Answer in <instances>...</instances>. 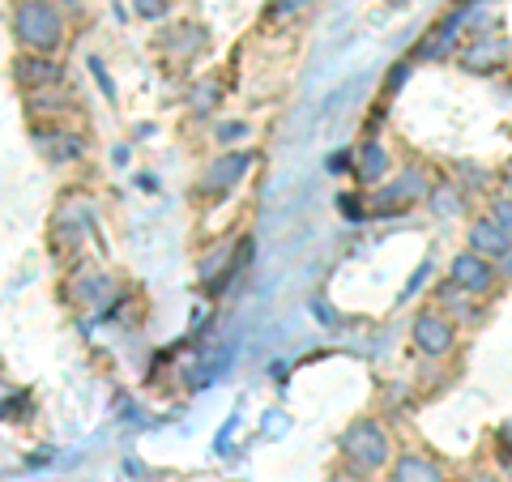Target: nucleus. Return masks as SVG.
I'll return each mask as SVG.
<instances>
[{"mask_svg":"<svg viewBox=\"0 0 512 482\" xmlns=\"http://www.w3.org/2000/svg\"><path fill=\"white\" fill-rule=\"evenodd\" d=\"M13 39L30 56H56L64 47V13L47 0H18L13 5Z\"/></svg>","mask_w":512,"mask_h":482,"instance_id":"nucleus-1","label":"nucleus"},{"mask_svg":"<svg viewBox=\"0 0 512 482\" xmlns=\"http://www.w3.org/2000/svg\"><path fill=\"white\" fill-rule=\"evenodd\" d=\"M342 461L350 465L355 474H376L389 465L393 457V440H389V431H384L376 419H355L346 431H342Z\"/></svg>","mask_w":512,"mask_h":482,"instance_id":"nucleus-2","label":"nucleus"},{"mask_svg":"<svg viewBox=\"0 0 512 482\" xmlns=\"http://www.w3.org/2000/svg\"><path fill=\"white\" fill-rule=\"evenodd\" d=\"M410 346L419 350L423 359H448L457 350V325L448 320L444 312L436 308H427L414 316V325H410Z\"/></svg>","mask_w":512,"mask_h":482,"instance_id":"nucleus-3","label":"nucleus"},{"mask_svg":"<svg viewBox=\"0 0 512 482\" xmlns=\"http://www.w3.org/2000/svg\"><path fill=\"white\" fill-rule=\"evenodd\" d=\"M508 60H512V43H508L504 35H491V30L474 35V39L457 52L461 73H474V77H487V73H495V69H504Z\"/></svg>","mask_w":512,"mask_h":482,"instance_id":"nucleus-4","label":"nucleus"},{"mask_svg":"<svg viewBox=\"0 0 512 482\" xmlns=\"http://www.w3.org/2000/svg\"><path fill=\"white\" fill-rule=\"evenodd\" d=\"M427 192H431V184H427V175L423 171H402V175H393V180H384L380 188H376V210L380 214H402V210H410L414 201H427Z\"/></svg>","mask_w":512,"mask_h":482,"instance_id":"nucleus-5","label":"nucleus"},{"mask_svg":"<svg viewBox=\"0 0 512 482\" xmlns=\"http://www.w3.org/2000/svg\"><path fill=\"white\" fill-rule=\"evenodd\" d=\"M448 282L461 286V291L474 295V299H483V295L495 291V282H500V269H495L491 261H483L478 252L466 248V252L453 256V265H448Z\"/></svg>","mask_w":512,"mask_h":482,"instance_id":"nucleus-6","label":"nucleus"},{"mask_svg":"<svg viewBox=\"0 0 512 482\" xmlns=\"http://www.w3.org/2000/svg\"><path fill=\"white\" fill-rule=\"evenodd\" d=\"M13 82H18L26 94H39V90H56L64 82V69L56 56H30L22 52L13 60Z\"/></svg>","mask_w":512,"mask_h":482,"instance_id":"nucleus-7","label":"nucleus"},{"mask_svg":"<svg viewBox=\"0 0 512 482\" xmlns=\"http://www.w3.org/2000/svg\"><path fill=\"white\" fill-rule=\"evenodd\" d=\"M466 248H470V252H478L483 261L500 265L504 256L512 252V235H508V231H504L491 214H483V218H474V222H470V231H466Z\"/></svg>","mask_w":512,"mask_h":482,"instance_id":"nucleus-8","label":"nucleus"},{"mask_svg":"<svg viewBox=\"0 0 512 482\" xmlns=\"http://www.w3.org/2000/svg\"><path fill=\"white\" fill-rule=\"evenodd\" d=\"M248 167H252V154H222L218 163H210V171H205L201 188L205 192H231L239 180H244Z\"/></svg>","mask_w":512,"mask_h":482,"instance_id":"nucleus-9","label":"nucleus"},{"mask_svg":"<svg viewBox=\"0 0 512 482\" xmlns=\"http://www.w3.org/2000/svg\"><path fill=\"white\" fill-rule=\"evenodd\" d=\"M389 482H444V470L436 457H423V453H402L393 457V474Z\"/></svg>","mask_w":512,"mask_h":482,"instance_id":"nucleus-10","label":"nucleus"},{"mask_svg":"<svg viewBox=\"0 0 512 482\" xmlns=\"http://www.w3.org/2000/svg\"><path fill=\"white\" fill-rule=\"evenodd\" d=\"M355 175H359V184H372V188H380L384 180H389V154H384L380 141H363L359 146Z\"/></svg>","mask_w":512,"mask_h":482,"instance_id":"nucleus-11","label":"nucleus"},{"mask_svg":"<svg viewBox=\"0 0 512 482\" xmlns=\"http://www.w3.org/2000/svg\"><path fill=\"white\" fill-rule=\"evenodd\" d=\"M436 312H444L448 320H453V325H457V320H478L474 295H466V291H461V286H453L448 278H444V286L436 291Z\"/></svg>","mask_w":512,"mask_h":482,"instance_id":"nucleus-12","label":"nucleus"},{"mask_svg":"<svg viewBox=\"0 0 512 482\" xmlns=\"http://www.w3.org/2000/svg\"><path fill=\"white\" fill-rule=\"evenodd\" d=\"M39 150L52 158V163H73V158H82L86 154V141L77 137V133H39Z\"/></svg>","mask_w":512,"mask_h":482,"instance_id":"nucleus-13","label":"nucleus"},{"mask_svg":"<svg viewBox=\"0 0 512 482\" xmlns=\"http://www.w3.org/2000/svg\"><path fill=\"white\" fill-rule=\"evenodd\" d=\"M201 47H205V30L201 26H175L171 30V35L163 39V52H171L175 60H192V56H197L201 52Z\"/></svg>","mask_w":512,"mask_h":482,"instance_id":"nucleus-14","label":"nucleus"},{"mask_svg":"<svg viewBox=\"0 0 512 482\" xmlns=\"http://www.w3.org/2000/svg\"><path fill=\"white\" fill-rule=\"evenodd\" d=\"M316 5V0H269V9H265V18L269 22H295V18H303Z\"/></svg>","mask_w":512,"mask_h":482,"instance_id":"nucleus-15","label":"nucleus"},{"mask_svg":"<svg viewBox=\"0 0 512 482\" xmlns=\"http://www.w3.org/2000/svg\"><path fill=\"white\" fill-rule=\"evenodd\" d=\"M427 201L436 205V214H461V210H466V197H461V192H457L453 184L431 188V192H427Z\"/></svg>","mask_w":512,"mask_h":482,"instance_id":"nucleus-16","label":"nucleus"},{"mask_svg":"<svg viewBox=\"0 0 512 482\" xmlns=\"http://www.w3.org/2000/svg\"><path fill=\"white\" fill-rule=\"evenodd\" d=\"M133 5L137 18H146V22H158V18H167V9H171V0H128Z\"/></svg>","mask_w":512,"mask_h":482,"instance_id":"nucleus-17","label":"nucleus"},{"mask_svg":"<svg viewBox=\"0 0 512 482\" xmlns=\"http://www.w3.org/2000/svg\"><path fill=\"white\" fill-rule=\"evenodd\" d=\"M491 218L500 222V227L512 235V197H508V192H504V197H495V201H491Z\"/></svg>","mask_w":512,"mask_h":482,"instance_id":"nucleus-18","label":"nucleus"},{"mask_svg":"<svg viewBox=\"0 0 512 482\" xmlns=\"http://www.w3.org/2000/svg\"><path fill=\"white\" fill-rule=\"evenodd\" d=\"M218 94H222L218 86H201L197 94H192V111H197V116H205V111L214 107V99H218Z\"/></svg>","mask_w":512,"mask_h":482,"instance_id":"nucleus-19","label":"nucleus"},{"mask_svg":"<svg viewBox=\"0 0 512 482\" xmlns=\"http://www.w3.org/2000/svg\"><path fill=\"white\" fill-rule=\"evenodd\" d=\"M342 214H346V218H363V201H355V197H342Z\"/></svg>","mask_w":512,"mask_h":482,"instance_id":"nucleus-20","label":"nucleus"},{"mask_svg":"<svg viewBox=\"0 0 512 482\" xmlns=\"http://www.w3.org/2000/svg\"><path fill=\"white\" fill-rule=\"evenodd\" d=\"M495 269H500V278H512V252L504 256V261L500 265H495Z\"/></svg>","mask_w":512,"mask_h":482,"instance_id":"nucleus-21","label":"nucleus"},{"mask_svg":"<svg viewBox=\"0 0 512 482\" xmlns=\"http://www.w3.org/2000/svg\"><path fill=\"white\" fill-rule=\"evenodd\" d=\"M504 192H508V197H512V167L504 171Z\"/></svg>","mask_w":512,"mask_h":482,"instance_id":"nucleus-22","label":"nucleus"}]
</instances>
